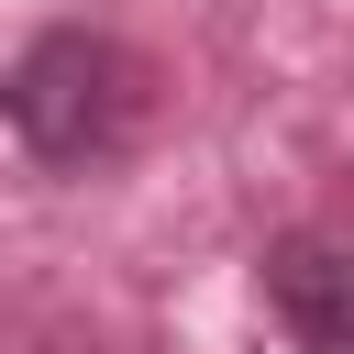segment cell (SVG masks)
<instances>
[{
    "instance_id": "obj_1",
    "label": "cell",
    "mask_w": 354,
    "mask_h": 354,
    "mask_svg": "<svg viewBox=\"0 0 354 354\" xmlns=\"http://www.w3.org/2000/svg\"><path fill=\"white\" fill-rule=\"evenodd\" d=\"M11 133L33 166H111L133 133H144V66L133 44L88 33V22H55L11 55Z\"/></svg>"
},
{
    "instance_id": "obj_2",
    "label": "cell",
    "mask_w": 354,
    "mask_h": 354,
    "mask_svg": "<svg viewBox=\"0 0 354 354\" xmlns=\"http://www.w3.org/2000/svg\"><path fill=\"white\" fill-rule=\"evenodd\" d=\"M266 310L288 321V343L310 354H354V243L332 232H288L266 254Z\"/></svg>"
}]
</instances>
